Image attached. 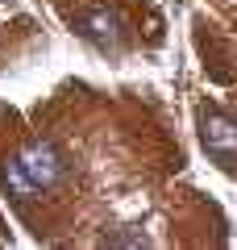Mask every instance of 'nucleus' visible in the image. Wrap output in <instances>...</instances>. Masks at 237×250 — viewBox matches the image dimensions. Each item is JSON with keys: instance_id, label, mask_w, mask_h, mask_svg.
I'll list each match as a JSON object with an SVG mask.
<instances>
[{"instance_id": "1", "label": "nucleus", "mask_w": 237, "mask_h": 250, "mask_svg": "<svg viewBox=\"0 0 237 250\" xmlns=\"http://www.w3.org/2000/svg\"><path fill=\"white\" fill-rule=\"evenodd\" d=\"M17 167L25 171V179L34 184V192H50V188L62 184V175H67V163H62V154L54 150L50 142H25L17 154Z\"/></svg>"}, {"instance_id": "2", "label": "nucleus", "mask_w": 237, "mask_h": 250, "mask_svg": "<svg viewBox=\"0 0 237 250\" xmlns=\"http://www.w3.org/2000/svg\"><path fill=\"white\" fill-rule=\"evenodd\" d=\"M200 138H204V150L217 163H229V167L237 163V121L233 117L208 108V113L200 117Z\"/></svg>"}, {"instance_id": "3", "label": "nucleus", "mask_w": 237, "mask_h": 250, "mask_svg": "<svg viewBox=\"0 0 237 250\" xmlns=\"http://www.w3.org/2000/svg\"><path fill=\"white\" fill-rule=\"evenodd\" d=\"M83 34L96 38V42H117V17L113 13H92V17H83Z\"/></svg>"}, {"instance_id": "4", "label": "nucleus", "mask_w": 237, "mask_h": 250, "mask_svg": "<svg viewBox=\"0 0 237 250\" xmlns=\"http://www.w3.org/2000/svg\"><path fill=\"white\" fill-rule=\"evenodd\" d=\"M0 179H4V188H9V192H13L17 200H29V196H34V184H29V179H25V171L17 167V159H9L4 167H0Z\"/></svg>"}]
</instances>
